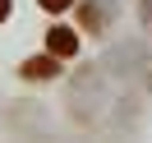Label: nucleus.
Instances as JSON below:
<instances>
[{"mask_svg":"<svg viewBox=\"0 0 152 143\" xmlns=\"http://www.w3.org/2000/svg\"><path fill=\"white\" fill-rule=\"evenodd\" d=\"M46 51H56L60 60H65V56H78V32L65 28V23H56V28L46 32Z\"/></svg>","mask_w":152,"mask_h":143,"instance_id":"1","label":"nucleus"},{"mask_svg":"<svg viewBox=\"0 0 152 143\" xmlns=\"http://www.w3.org/2000/svg\"><path fill=\"white\" fill-rule=\"evenodd\" d=\"M56 74H60V56H56V51L23 60V78H56Z\"/></svg>","mask_w":152,"mask_h":143,"instance_id":"2","label":"nucleus"},{"mask_svg":"<svg viewBox=\"0 0 152 143\" xmlns=\"http://www.w3.org/2000/svg\"><path fill=\"white\" fill-rule=\"evenodd\" d=\"M78 19H83V28H88V32H102L106 14H102V5H83V10H78Z\"/></svg>","mask_w":152,"mask_h":143,"instance_id":"3","label":"nucleus"},{"mask_svg":"<svg viewBox=\"0 0 152 143\" xmlns=\"http://www.w3.org/2000/svg\"><path fill=\"white\" fill-rule=\"evenodd\" d=\"M37 5H42V10H51V14H65L74 0H37Z\"/></svg>","mask_w":152,"mask_h":143,"instance_id":"4","label":"nucleus"},{"mask_svg":"<svg viewBox=\"0 0 152 143\" xmlns=\"http://www.w3.org/2000/svg\"><path fill=\"white\" fill-rule=\"evenodd\" d=\"M10 10H14V0H0V23L10 19Z\"/></svg>","mask_w":152,"mask_h":143,"instance_id":"5","label":"nucleus"},{"mask_svg":"<svg viewBox=\"0 0 152 143\" xmlns=\"http://www.w3.org/2000/svg\"><path fill=\"white\" fill-rule=\"evenodd\" d=\"M143 14H148V23H152V0H148V5H143Z\"/></svg>","mask_w":152,"mask_h":143,"instance_id":"6","label":"nucleus"}]
</instances>
